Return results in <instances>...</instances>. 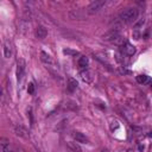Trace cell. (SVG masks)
<instances>
[{
  "mask_svg": "<svg viewBox=\"0 0 152 152\" xmlns=\"http://www.w3.org/2000/svg\"><path fill=\"white\" fill-rule=\"evenodd\" d=\"M119 38H120V31H119V28H112V30H109L108 32H106L102 36V39L106 40V42H115Z\"/></svg>",
  "mask_w": 152,
  "mask_h": 152,
  "instance_id": "3957f363",
  "label": "cell"
},
{
  "mask_svg": "<svg viewBox=\"0 0 152 152\" xmlns=\"http://www.w3.org/2000/svg\"><path fill=\"white\" fill-rule=\"evenodd\" d=\"M150 152H152V146H151V147H150Z\"/></svg>",
  "mask_w": 152,
  "mask_h": 152,
  "instance_id": "44dd1931",
  "label": "cell"
},
{
  "mask_svg": "<svg viewBox=\"0 0 152 152\" xmlns=\"http://www.w3.org/2000/svg\"><path fill=\"white\" fill-rule=\"evenodd\" d=\"M72 138L75 139L76 142H81V144H88L89 142L88 138L83 133H81V132H74L72 133Z\"/></svg>",
  "mask_w": 152,
  "mask_h": 152,
  "instance_id": "52a82bcc",
  "label": "cell"
},
{
  "mask_svg": "<svg viewBox=\"0 0 152 152\" xmlns=\"http://www.w3.org/2000/svg\"><path fill=\"white\" fill-rule=\"evenodd\" d=\"M27 116L30 118V124H31V126L33 125V118H32V108H28L27 109Z\"/></svg>",
  "mask_w": 152,
  "mask_h": 152,
  "instance_id": "e0dca14e",
  "label": "cell"
},
{
  "mask_svg": "<svg viewBox=\"0 0 152 152\" xmlns=\"http://www.w3.org/2000/svg\"><path fill=\"white\" fill-rule=\"evenodd\" d=\"M77 81L75 80V78H72V77H70V78H68V89H69V91H74L76 88H77Z\"/></svg>",
  "mask_w": 152,
  "mask_h": 152,
  "instance_id": "9a60e30c",
  "label": "cell"
},
{
  "mask_svg": "<svg viewBox=\"0 0 152 152\" xmlns=\"http://www.w3.org/2000/svg\"><path fill=\"white\" fill-rule=\"evenodd\" d=\"M135 80H137L138 83H140V84H145V83L148 82V76H146V75H138Z\"/></svg>",
  "mask_w": 152,
  "mask_h": 152,
  "instance_id": "2e32d148",
  "label": "cell"
},
{
  "mask_svg": "<svg viewBox=\"0 0 152 152\" xmlns=\"http://www.w3.org/2000/svg\"><path fill=\"white\" fill-rule=\"evenodd\" d=\"M12 55V45L10 43V40H5L4 43V56L6 58H10Z\"/></svg>",
  "mask_w": 152,
  "mask_h": 152,
  "instance_id": "7c38bea8",
  "label": "cell"
},
{
  "mask_svg": "<svg viewBox=\"0 0 152 152\" xmlns=\"http://www.w3.org/2000/svg\"><path fill=\"white\" fill-rule=\"evenodd\" d=\"M101 152H109V151H108V150H102Z\"/></svg>",
  "mask_w": 152,
  "mask_h": 152,
  "instance_id": "ffe728a7",
  "label": "cell"
},
{
  "mask_svg": "<svg viewBox=\"0 0 152 152\" xmlns=\"http://www.w3.org/2000/svg\"><path fill=\"white\" fill-rule=\"evenodd\" d=\"M27 91H28V94H33V93H34V84H33V83H30V84H28Z\"/></svg>",
  "mask_w": 152,
  "mask_h": 152,
  "instance_id": "ac0fdd59",
  "label": "cell"
},
{
  "mask_svg": "<svg viewBox=\"0 0 152 152\" xmlns=\"http://www.w3.org/2000/svg\"><path fill=\"white\" fill-rule=\"evenodd\" d=\"M36 36H37V38H39V39H44V38L48 36V30H46V27L43 26V25H38L37 28H36Z\"/></svg>",
  "mask_w": 152,
  "mask_h": 152,
  "instance_id": "9c48e42d",
  "label": "cell"
},
{
  "mask_svg": "<svg viewBox=\"0 0 152 152\" xmlns=\"http://www.w3.org/2000/svg\"><path fill=\"white\" fill-rule=\"evenodd\" d=\"M81 78H82V81H84L86 83H91L93 82V74H91V71L90 70H82L81 71Z\"/></svg>",
  "mask_w": 152,
  "mask_h": 152,
  "instance_id": "ba28073f",
  "label": "cell"
},
{
  "mask_svg": "<svg viewBox=\"0 0 152 152\" xmlns=\"http://www.w3.org/2000/svg\"><path fill=\"white\" fill-rule=\"evenodd\" d=\"M14 133H15L18 137H20V138H24V139H27V138H28V133H27L26 128H24V127L20 126V125L14 126Z\"/></svg>",
  "mask_w": 152,
  "mask_h": 152,
  "instance_id": "8992f818",
  "label": "cell"
},
{
  "mask_svg": "<svg viewBox=\"0 0 152 152\" xmlns=\"http://www.w3.org/2000/svg\"><path fill=\"white\" fill-rule=\"evenodd\" d=\"M122 51H124V53L127 55V56H133L137 50H135V48H134L132 44H129L128 42H126L125 45L122 46Z\"/></svg>",
  "mask_w": 152,
  "mask_h": 152,
  "instance_id": "30bf717a",
  "label": "cell"
},
{
  "mask_svg": "<svg viewBox=\"0 0 152 152\" xmlns=\"http://www.w3.org/2000/svg\"><path fill=\"white\" fill-rule=\"evenodd\" d=\"M40 61H42L44 64H46V65H53V59H52V57H51L49 53H46L45 51H42V52H40Z\"/></svg>",
  "mask_w": 152,
  "mask_h": 152,
  "instance_id": "8fae6325",
  "label": "cell"
},
{
  "mask_svg": "<svg viewBox=\"0 0 152 152\" xmlns=\"http://www.w3.org/2000/svg\"><path fill=\"white\" fill-rule=\"evenodd\" d=\"M88 65H89V61L86 56H81L80 59H78V66L83 70H87L88 69Z\"/></svg>",
  "mask_w": 152,
  "mask_h": 152,
  "instance_id": "4fadbf2b",
  "label": "cell"
},
{
  "mask_svg": "<svg viewBox=\"0 0 152 152\" xmlns=\"http://www.w3.org/2000/svg\"><path fill=\"white\" fill-rule=\"evenodd\" d=\"M106 5H107V1L106 0H95V1L90 2L87 6V12L89 14H95V13L100 12Z\"/></svg>",
  "mask_w": 152,
  "mask_h": 152,
  "instance_id": "7a4b0ae2",
  "label": "cell"
},
{
  "mask_svg": "<svg viewBox=\"0 0 152 152\" xmlns=\"http://www.w3.org/2000/svg\"><path fill=\"white\" fill-rule=\"evenodd\" d=\"M63 52L64 53H69V55H76L77 53V52H74V51H70V50H64Z\"/></svg>",
  "mask_w": 152,
  "mask_h": 152,
  "instance_id": "d6986e66",
  "label": "cell"
},
{
  "mask_svg": "<svg viewBox=\"0 0 152 152\" xmlns=\"http://www.w3.org/2000/svg\"><path fill=\"white\" fill-rule=\"evenodd\" d=\"M25 70H26V62L23 58H19L17 61V80L21 81L24 75H25Z\"/></svg>",
  "mask_w": 152,
  "mask_h": 152,
  "instance_id": "277c9868",
  "label": "cell"
},
{
  "mask_svg": "<svg viewBox=\"0 0 152 152\" xmlns=\"http://www.w3.org/2000/svg\"><path fill=\"white\" fill-rule=\"evenodd\" d=\"M66 145H68V147H69L72 152H82L81 146H80L77 142H75V141H68Z\"/></svg>",
  "mask_w": 152,
  "mask_h": 152,
  "instance_id": "5bb4252c",
  "label": "cell"
},
{
  "mask_svg": "<svg viewBox=\"0 0 152 152\" xmlns=\"http://www.w3.org/2000/svg\"><path fill=\"white\" fill-rule=\"evenodd\" d=\"M0 148H1V152H18L14 147L11 146L10 141L5 138H1L0 140Z\"/></svg>",
  "mask_w": 152,
  "mask_h": 152,
  "instance_id": "5b68a950",
  "label": "cell"
},
{
  "mask_svg": "<svg viewBox=\"0 0 152 152\" xmlns=\"http://www.w3.org/2000/svg\"><path fill=\"white\" fill-rule=\"evenodd\" d=\"M138 15H139V11L138 8L135 7H129L127 8L126 11H124L121 14H120V19L126 23V24H132L134 23L137 19H138Z\"/></svg>",
  "mask_w": 152,
  "mask_h": 152,
  "instance_id": "6da1fadb",
  "label": "cell"
}]
</instances>
